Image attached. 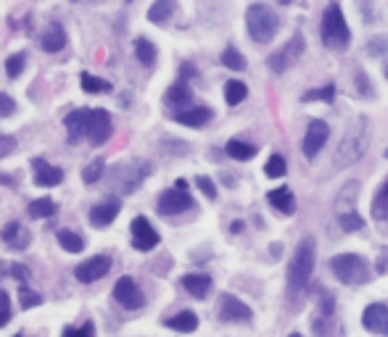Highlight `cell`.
<instances>
[{
  "label": "cell",
  "mask_w": 388,
  "mask_h": 337,
  "mask_svg": "<svg viewBox=\"0 0 388 337\" xmlns=\"http://www.w3.org/2000/svg\"><path fill=\"white\" fill-rule=\"evenodd\" d=\"M222 64L228 66V69H233V71H243L246 69V58H243V53H238V48H225V53H222Z\"/></svg>",
  "instance_id": "obj_36"
},
{
  "label": "cell",
  "mask_w": 388,
  "mask_h": 337,
  "mask_svg": "<svg viewBox=\"0 0 388 337\" xmlns=\"http://www.w3.org/2000/svg\"><path fill=\"white\" fill-rule=\"evenodd\" d=\"M167 103L174 105V108H193V92H190V87H187V82H174L172 87L167 90Z\"/></svg>",
  "instance_id": "obj_24"
},
{
  "label": "cell",
  "mask_w": 388,
  "mask_h": 337,
  "mask_svg": "<svg viewBox=\"0 0 388 337\" xmlns=\"http://www.w3.org/2000/svg\"><path fill=\"white\" fill-rule=\"evenodd\" d=\"M362 325H364V329L375 332V335H386L388 332V306H383V303L367 306L364 313H362Z\"/></svg>",
  "instance_id": "obj_15"
},
{
  "label": "cell",
  "mask_w": 388,
  "mask_h": 337,
  "mask_svg": "<svg viewBox=\"0 0 388 337\" xmlns=\"http://www.w3.org/2000/svg\"><path fill=\"white\" fill-rule=\"evenodd\" d=\"M111 132H114V124H111L108 111L93 108V111L87 114V140L93 145H103L108 137H111Z\"/></svg>",
  "instance_id": "obj_12"
},
{
  "label": "cell",
  "mask_w": 388,
  "mask_h": 337,
  "mask_svg": "<svg viewBox=\"0 0 388 337\" xmlns=\"http://www.w3.org/2000/svg\"><path fill=\"white\" fill-rule=\"evenodd\" d=\"M370 121L364 116H357L351 121V127L346 130V135L341 137V143L335 148V156H333V166L335 168H346L351 164H357L364 150H367V143H370Z\"/></svg>",
  "instance_id": "obj_1"
},
{
  "label": "cell",
  "mask_w": 388,
  "mask_h": 337,
  "mask_svg": "<svg viewBox=\"0 0 388 337\" xmlns=\"http://www.w3.org/2000/svg\"><path fill=\"white\" fill-rule=\"evenodd\" d=\"M16 150V137H11V135H3L0 132V158L11 156Z\"/></svg>",
  "instance_id": "obj_45"
},
{
  "label": "cell",
  "mask_w": 388,
  "mask_h": 337,
  "mask_svg": "<svg viewBox=\"0 0 388 337\" xmlns=\"http://www.w3.org/2000/svg\"><path fill=\"white\" fill-rule=\"evenodd\" d=\"M11 272H14V277H19V282H27L29 279V269L27 266H22V263H14Z\"/></svg>",
  "instance_id": "obj_48"
},
{
  "label": "cell",
  "mask_w": 388,
  "mask_h": 337,
  "mask_svg": "<svg viewBox=\"0 0 388 337\" xmlns=\"http://www.w3.org/2000/svg\"><path fill=\"white\" fill-rule=\"evenodd\" d=\"M183 287L193 298H206L212 290V277L209 274H185L183 277Z\"/></svg>",
  "instance_id": "obj_25"
},
{
  "label": "cell",
  "mask_w": 388,
  "mask_h": 337,
  "mask_svg": "<svg viewBox=\"0 0 388 337\" xmlns=\"http://www.w3.org/2000/svg\"><path fill=\"white\" fill-rule=\"evenodd\" d=\"M164 325L169 327V329H174V332H196L199 329V316L193 311H180L174 313V316H169Z\"/></svg>",
  "instance_id": "obj_26"
},
{
  "label": "cell",
  "mask_w": 388,
  "mask_h": 337,
  "mask_svg": "<svg viewBox=\"0 0 388 337\" xmlns=\"http://www.w3.org/2000/svg\"><path fill=\"white\" fill-rule=\"evenodd\" d=\"M246 95H248V87H246L243 82H238V79H233V82L225 85V101H228V105L243 103V101H246Z\"/></svg>",
  "instance_id": "obj_34"
},
{
  "label": "cell",
  "mask_w": 388,
  "mask_h": 337,
  "mask_svg": "<svg viewBox=\"0 0 388 337\" xmlns=\"http://www.w3.org/2000/svg\"><path fill=\"white\" fill-rule=\"evenodd\" d=\"M212 116H214L212 108H206V105H193V108H185V111H177V114H174V121L199 130L206 121H212Z\"/></svg>",
  "instance_id": "obj_19"
},
{
  "label": "cell",
  "mask_w": 388,
  "mask_h": 337,
  "mask_svg": "<svg viewBox=\"0 0 388 337\" xmlns=\"http://www.w3.org/2000/svg\"><path fill=\"white\" fill-rule=\"evenodd\" d=\"M320 37L328 48L333 51H341V48H348L351 42V32H348V24L344 19V11L338 3H330L325 13H322V26H320Z\"/></svg>",
  "instance_id": "obj_4"
},
{
  "label": "cell",
  "mask_w": 388,
  "mask_h": 337,
  "mask_svg": "<svg viewBox=\"0 0 388 337\" xmlns=\"http://www.w3.org/2000/svg\"><path fill=\"white\" fill-rule=\"evenodd\" d=\"M16 111V101L11 95H6V92H0V119L11 116Z\"/></svg>",
  "instance_id": "obj_44"
},
{
  "label": "cell",
  "mask_w": 388,
  "mask_h": 337,
  "mask_svg": "<svg viewBox=\"0 0 388 337\" xmlns=\"http://www.w3.org/2000/svg\"><path fill=\"white\" fill-rule=\"evenodd\" d=\"M280 3H285V6H288V3H294V0H280Z\"/></svg>",
  "instance_id": "obj_54"
},
{
  "label": "cell",
  "mask_w": 388,
  "mask_h": 337,
  "mask_svg": "<svg viewBox=\"0 0 388 337\" xmlns=\"http://www.w3.org/2000/svg\"><path fill=\"white\" fill-rule=\"evenodd\" d=\"M341 219V227H344V232H360L364 230V219H362L357 211H351V214H344V216H338Z\"/></svg>",
  "instance_id": "obj_41"
},
{
  "label": "cell",
  "mask_w": 388,
  "mask_h": 337,
  "mask_svg": "<svg viewBox=\"0 0 388 337\" xmlns=\"http://www.w3.org/2000/svg\"><path fill=\"white\" fill-rule=\"evenodd\" d=\"M32 180H35V184H40V187H56L58 182L64 180V171L58 166H51L42 158H35L32 161Z\"/></svg>",
  "instance_id": "obj_16"
},
{
  "label": "cell",
  "mask_w": 388,
  "mask_h": 337,
  "mask_svg": "<svg viewBox=\"0 0 388 337\" xmlns=\"http://www.w3.org/2000/svg\"><path fill=\"white\" fill-rule=\"evenodd\" d=\"M24 64H27V53H14V55L6 61V74L11 79H16L24 71Z\"/></svg>",
  "instance_id": "obj_38"
},
{
  "label": "cell",
  "mask_w": 388,
  "mask_h": 337,
  "mask_svg": "<svg viewBox=\"0 0 388 337\" xmlns=\"http://www.w3.org/2000/svg\"><path fill=\"white\" fill-rule=\"evenodd\" d=\"M314 253H317L314 237H301L294 259H291V266H288V293L291 295H298L307 287L309 277L314 272Z\"/></svg>",
  "instance_id": "obj_2"
},
{
  "label": "cell",
  "mask_w": 388,
  "mask_h": 337,
  "mask_svg": "<svg viewBox=\"0 0 388 337\" xmlns=\"http://www.w3.org/2000/svg\"><path fill=\"white\" fill-rule=\"evenodd\" d=\"M357 79H360V92L362 95H373V90H370V79L364 77V74H357Z\"/></svg>",
  "instance_id": "obj_50"
},
{
  "label": "cell",
  "mask_w": 388,
  "mask_h": 337,
  "mask_svg": "<svg viewBox=\"0 0 388 337\" xmlns=\"http://www.w3.org/2000/svg\"><path fill=\"white\" fill-rule=\"evenodd\" d=\"M42 51L45 53H58V51H64V45H67V32H64V26L58 24H51L45 32H42Z\"/></svg>",
  "instance_id": "obj_22"
},
{
  "label": "cell",
  "mask_w": 388,
  "mask_h": 337,
  "mask_svg": "<svg viewBox=\"0 0 388 337\" xmlns=\"http://www.w3.org/2000/svg\"><path fill=\"white\" fill-rule=\"evenodd\" d=\"M219 316H222V322H233V325H248L254 313H251V309H248L243 300H238L235 295L225 293V295H219Z\"/></svg>",
  "instance_id": "obj_11"
},
{
  "label": "cell",
  "mask_w": 388,
  "mask_h": 337,
  "mask_svg": "<svg viewBox=\"0 0 388 337\" xmlns=\"http://www.w3.org/2000/svg\"><path fill=\"white\" fill-rule=\"evenodd\" d=\"M330 272L344 282V285H360L370 277V266L367 261L357 256V253H338L330 259Z\"/></svg>",
  "instance_id": "obj_5"
},
{
  "label": "cell",
  "mask_w": 388,
  "mask_h": 337,
  "mask_svg": "<svg viewBox=\"0 0 388 337\" xmlns=\"http://www.w3.org/2000/svg\"><path fill=\"white\" fill-rule=\"evenodd\" d=\"M121 211V203L119 198H108V200H101L98 206H93V211H90V224L93 227H108L111 221L119 216Z\"/></svg>",
  "instance_id": "obj_17"
},
{
  "label": "cell",
  "mask_w": 388,
  "mask_h": 337,
  "mask_svg": "<svg viewBox=\"0 0 388 337\" xmlns=\"http://www.w3.org/2000/svg\"><path fill=\"white\" fill-rule=\"evenodd\" d=\"M328 137H330V127L322 121V119H314V121H309L307 127V135H304V143H301V150H304V156L307 158H317L325 143H328Z\"/></svg>",
  "instance_id": "obj_10"
},
{
  "label": "cell",
  "mask_w": 388,
  "mask_h": 337,
  "mask_svg": "<svg viewBox=\"0 0 388 337\" xmlns=\"http://www.w3.org/2000/svg\"><path fill=\"white\" fill-rule=\"evenodd\" d=\"M246 29H248V35H251L254 42H272L275 35H278V29H280V19H278V13L272 11L269 6L254 3L246 11Z\"/></svg>",
  "instance_id": "obj_3"
},
{
  "label": "cell",
  "mask_w": 388,
  "mask_h": 337,
  "mask_svg": "<svg viewBox=\"0 0 388 337\" xmlns=\"http://www.w3.org/2000/svg\"><path fill=\"white\" fill-rule=\"evenodd\" d=\"M19 300H22V306H24V309H35V306H40V303H42L40 295H37L35 290H29V287H22Z\"/></svg>",
  "instance_id": "obj_43"
},
{
  "label": "cell",
  "mask_w": 388,
  "mask_h": 337,
  "mask_svg": "<svg viewBox=\"0 0 388 337\" xmlns=\"http://www.w3.org/2000/svg\"><path fill=\"white\" fill-rule=\"evenodd\" d=\"M196 184L201 187V193L209 198V200H214L217 198V187H214V182L209 180V177H196Z\"/></svg>",
  "instance_id": "obj_47"
},
{
  "label": "cell",
  "mask_w": 388,
  "mask_h": 337,
  "mask_svg": "<svg viewBox=\"0 0 388 337\" xmlns=\"http://www.w3.org/2000/svg\"><path fill=\"white\" fill-rule=\"evenodd\" d=\"M386 158H388V150H386Z\"/></svg>",
  "instance_id": "obj_56"
},
{
  "label": "cell",
  "mask_w": 388,
  "mask_h": 337,
  "mask_svg": "<svg viewBox=\"0 0 388 337\" xmlns=\"http://www.w3.org/2000/svg\"><path fill=\"white\" fill-rule=\"evenodd\" d=\"M87 108H77V111H71L67 116V135H69V143H77L80 137L87 135Z\"/></svg>",
  "instance_id": "obj_20"
},
{
  "label": "cell",
  "mask_w": 388,
  "mask_h": 337,
  "mask_svg": "<svg viewBox=\"0 0 388 337\" xmlns=\"http://www.w3.org/2000/svg\"><path fill=\"white\" fill-rule=\"evenodd\" d=\"M29 216L32 219H48V216H53L56 211V203L51 200V198H37V200H32L29 203Z\"/></svg>",
  "instance_id": "obj_32"
},
{
  "label": "cell",
  "mask_w": 388,
  "mask_h": 337,
  "mask_svg": "<svg viewBox=\"0 0 388 337\" xmlns=\"http://www.w3.org/2000/svg\"><path fill=\"white\" fill-rule=\"evenodd\" d=\"M386 266H388V253L383 250V256H380V261H378V272L383 274L386 272Z\"/></svg>",
  "instance_id": "obj_52"
},
{
  "label": "cell",
  "mask_w": 388,
  "mask_h": 337,
  "mask_svg": "<svg viewBox=\"0 0 388 337\" xmlns=\"http://www.w3.org/2000/svg\"><path fill=\"white\" fill-rule=\"evenodd\" d=\"M130 232H133V248L135 250H153L159 245V232L151 227V221L146 216H135L130 224Z\"/></svg>",
  "instance_id": "obj_13"
},
{
  "label": "cell",
  "mask_w": 388,
  "mask_h": 337,
  "mask_svg": "<svg viewBox=\"0 0 388 337\" xmlns=\"http://www.w3.org/2000/svg\"><path fill=\"white\" fill-rule=\"evenodd\" d=\"M82 87H85V92H90V95H95V92H111V85H108L106 79L101 77H93V74H82Z\"/></svg>",
  "instance_id": "obj_35"
},
{
  "label": "cell",
  "mask_w": 388,
  "mask_h": 337,
  "mask_svg": "<svg viewBox=\"0 0 388 337\" xmlns=\"http://www.w3.org/2000/svg\"><path fill=\"white\" fill-rule=\"evenodd\" d=\"M11 322V298L6 290H0V327H6Z\"/></svg>",
  "instance_id": "obj_42"
},
{
  "label": "cell",
  "mask_w": 388,
  "mask_h": 337,
  "mask_svg": "<svg viewBox=\"0 0 388 337\" xmlns=\"http://www.w3.org/2000/svg\"><path fill=\"white\" fill-rule=\"evenodd\" d=\"M156 206H159L161 216H177V214L190 211L196 203H193V198H190V193H187V182L177 180V187H174V190H167V193H161Z\"/></svg>",
  "instance_id": "obj_8"
},
{
  "label": "cell",
  "mask_w": 388,
  "mask_h": 337,
  "mask_svg": "<svg viewBox=\"0 0 388 337\" xmlns=\"http://www.w3.org/2000/svg\"><path fill=\"white\" fill-rule=\"evenodd\" d=\"M19 337H22V335H19Z\"/></svg>",
  "instance_id": "obj_57"
},
{
  "label": "cell",
  "mask_w": 388,
  "mask_h": 337,
  "mask_svg": "<svg viewBox=\"0 0 388 337\" xmlns=\"http://www.w3.org/2000/svg\"><path fill=\"white\" fill-rule=\"evenodd\" d=\"M0 184H6V187H16V177H8V174H0Z\"/></svg>",
  "instance_id": "obj_51"
},
{
  "label": "cell",
  "mask_w": 388,
  "mask_h": 337,
  "mask_svg": "<svg viewBox=\"0 0 388 337\" xmlns=\"http://www.w3.org/2000/svg\"><path fill=\"white\" fill-rule=\"evenodd\" d=\"M114 298H117V303H121V309H130V311H137V309L146 303L143 290L137 287V282H135L133 277H121V279H117V285H114Z\"/></svg>",
  "instance_id": "obj_9"
},
{
  "label": "cell",
  "mask_w": 388,
  "mask_h": 337,
  "mask_svg": "<svg viewBox=\"0 0 388 337\" xmlns=\"http://www.w3.org/2000/svg\"><path fill=\"white\" fill-rule=\"evenodd\" d=\"M307 48V42H304V35L301 32H296L294 37L288 40L285 45H282L280 51H275L272 55L267 58V66L272 74H282V71H288L294 64H298V58H301V53Z\"/></svg>",
  "instance_id": "obj_6"
},
{
  "label": "cell",
  "mask_w": 388,
  "mask_h": 337,
  "mask_svg": "<svg viewBox=\"0 0 388 337\" xmlns=\"http://www.w3.org/2000/svg\"><path fill=\"white\" fill-rule=\"evenodd\" d=\"M174 13V0H156L151 8H148V21H153V24H164V21H169Z\"/></svg>",
  "instance_id": "obj_27"
},
{
  "label": "cell",
  "mask_w": 388,
  "mask_h": 337,
  "mask_svg": "<svg viewBox=\"0 0 388 337\" xmlns=\"http://www.w3.org/2000/svg\"><path fill=\"white\" fill-rule=\"evenodd\" d=\"M225 150H228V156L235 158V161H251V158L259 153V148H256V145L243 143V140H230Z\"/></svg>",
  "instance_id": "obj_29"
},
{
  "label": "cell",
  "mask_w": 388,
  "mask_h": 337,
  "mask_svg": "<svg viewBox=\"0 0 388 337\" xmlns=\"http://www.w3.org/2000/svg\"><path fill=\"white\" fill-rule=\"evenodd\" d=\"M3 243L8 248H14V250H24L29 245V240H32V234L27 232V227L24 224H19V221H8L6 227H3Z\"/></svg>",
  "instance_id": "obj_18"
},
{
  "label": "cell",
  "mask_w": 388,
  "mask_h": 337,
  "mask_svg": "<svg viewBox=\"0 0 388 337\" xmlns=\"http://www.w3.org/2000/svg\"><path fill=\"white\" fill-rule=\"evenodd\" d=\"M370 211H373L375 221H388V180L383 182V184H380V190L375 193Z\"/></svg>",
  "instance_id": "obj_28"
},
{
  "label": "cell",
  "mask_w": 388,
  "mask_h": 337,
  "mask_svg": "<svg viewBox=\"0 0 388 337\" xmlns=\"http://www.w3.org/2000/svg\"><path fill=\"white\" fill-rule=\"evenodd\" d=\"M64 337H95L93 325H82V327H67Z\"/></svg>",
  "instance_id": "obj_46"
},
{
  "label": "cell",
  "mask_w": 388,
  "mask_h": 337,
  "mask_svg": "<svg viewBox=\"0 0 388 337\" xmlns=\"http://www.w3.org/2000/svg\"><path fill=\"white\" fill-rule=\"evenodd\" d=\"M111 269V259L108 256H93V259L82 261L80 266L74 269V277L85 282V285H90V282H98V279H103Z\"/></svg>",
  "instance_id": "obj_14"
},
{
  "label": "cell",
  "mask_w": 388,
  "mask_h": 337,
  "mask_svg": "<svg viewBox=\"0 0 388 337\" xmlns=\"http://www.w3.org/2000/svg\"><path fill=\"white\" fill-rule=\"evenodd\" d=\"M103 168H106L103 158H95V161H90V164H87V168L82 171V180L87 182V184H95V182L103 177Z\"/></svg>",
  "instance_id": "obj_37"
},
{
  "label": "cell",
  "mask_w": 388,
  "mask_h": 337,
  "mask_svg": "<svg viewBox=\"0 0 388 337\" xmlns=\"http://www.w3.org/2000/svg\"><path fill=\"white\" fill-rule=\"evenodd\" d=\"M264 171H267V177H272V180H278V177H282L288 168H285V158L280 156V153H275V156H269V161L264 164Z\"/></svg>",
  "instance_id": "obj_40"
},
{
  "label": "cell",
  "mask_w": 388,
  "mask_h": 337,
  "mask_svg": "<svg viewBox=\"0 0 388 337\" xmlns=\"http://www.w3.org/2000/svg\"><path fill=\"white\" fill-rule=\"evenodd\" d=\"M383 74H386V79H388V61H386V66H383Z\"/></svg>",
  "instance_id": "obj_53"
},
{
  "label": "cell",
  "mask_w": 388,
  "mask_h": 337,
  "mask_svg": "<svg viewBox=\"0 0 388 337\" xmlns=\"http://www.w3.org/2000/svg\"><path fill=\"white\" fill-rule=\"evenodd\" d=\"M357 198H360V182L351 180L346 187L338 193V198H335V214H338V216L351 214V211H354V203H357Z\"/></svg>",
  "instance_id": "obj_23"
},
{
  "label": "cell",
  "mask_w": 388,
  "mask_h": 337,
  "mask_svg": "<svg viewBox=\"0 0 388 337\" xmlns=\"http://www.w3.org/2000/svg\"><path fill=\"white\" fill-rule=\"evenodd\" d=\"M135 55H137V61L143 66H151L156 61V48H153V42L146 37L135 40Z\"/></svg>",
  "instance_id": "obj_33"
},
{
  "label": "cell",
  "mask_w": 388,
  "mask_h": 337,
  "mask_svg": "<svg viewBox=\"0 0 388 337\" xmlns=\"http://www.w3.org/2000/svg\"><path fill=\"white\" fill-rule=\"evenodd\" d=\"M335 313V295L330 290H325L322 287L320 295H317V316H320L322 322H330Z\"/></svg>",
  "instance_id": "obj_31"
},
{
  "label": "cell",
  "mask_w": 388,
  "mask_h": 337,
  "mask_svg": "<svg viewBox=\"0 0 388 337\" xmlns=\"http://www.w3.org/2000/svg\"><path fill=\"white\" fill-rule=\"evenodd\" d=\"M380 51H388V40H373V45H370V53H373V55H378V53Z\"/></svg>",
  "instance_id": "obj_49"
},
{
  "label": "cell",
  "mask_w": 388,
  "mask_h": 337,
  "mask_svg": "<svg viewBox=\"0 0 388 337\" xmlns=\"http://www.w3.org/2000/svg\"><path fill=\"white\" fill-rule=\"evenodd\" d=\"M148 174H151V164L148 161H133V164H119V166L114 168V187L121 190L124 195H130L137 190V184L146 180Z\"/></svg>",
  "instance_id": "obj_7"
},
{
  "label": "cell",
  "mask_w": 388,
  "mask_h": 337,
  "mask_svg": "<svg viewBox=\"0 0 388 337\" xmlns=\"http://www.w3.org/2000/svg\"><path fill=\"white\" fill-rule=\"evenodd\" d=\"M58 243L67 253H82L85 250V237L80 232H71V230H58Z\"/></svg>",
  "instance_id": "obj_30"
},
{
  "label": "cell",
  "mask_w": 388,
  "mask_h": 337,
  "mask_svg": "<svg viewBox=\"0 0 388 337\" xmlns=\"http://www.w3.org/2000/svg\"><path fill=\"white\" fill-rule=\"evenodd\" d=\"M269 206L275 208V211H280L285 216H291L296 211V198H294V190L291 187H278V190H269L267 195Z\"/></svg>",
  "instance_id": "obj_21"
},
{
  "label": "cell",
  "mask_w": 388,
  "mask_h": 337,
  "mask_svg": "<svg viewBox=\"0 0 388 337\" xmlns=\"http://www.w3.org/2000/svg\"><path fill=\"white\" fill-rule=\"evenodd\" d=\"M335 98V87L333 85H325V87H317V90H307L304 92V95H301V101H328V103H330V101H333Z\"/></svg>",
  "instance_id": "obj_39"
},
{
  "label": "cell",
  "mask_w": 388,
  "mask_h": 337,
  "mask_svg": "<svg viewBox=\"0 0 388 337\" xmlns=\"http://www.w3.org/2000/svg\"><path fill=\"white\" fill-rule=\"evenodd\" d=\"M288 337H301V335H298V332H294V335H288Z\"/></svg>",
  "instance_id": "obj_55"
}]
</instances>
